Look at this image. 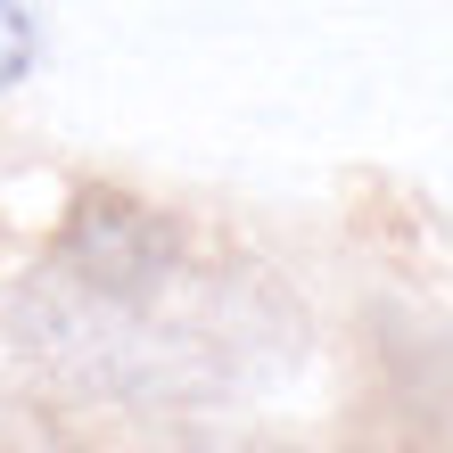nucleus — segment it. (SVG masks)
<instances>
[{"mask_svg":"<svg viewBox=\"0 0 453 453\" xmlns=\"http://www.w3.org/2000/svg\"><path fill=\"white\" fill-rule=\"evenodd\" d=\"M42 66V17L34 0H0V91H17Z\"/></svg>","mask_w":453,"mask_h":453,"instance_id":"1","label":"nucleus"}]
</instances>
